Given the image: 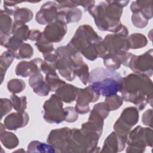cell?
Returning a JSON list of instances; mask_svg holds the SVG:
<instances>
[{"mask_svg": "<svg viewBox=\"0 0 153 153\" xmlns=\"http://www.w3.org/2000/svg\"><path fill=\"white\" fill-rule=\"evenodd\" d=\"M97 76L91 73L90 79L92 83L91 86L99 94L104 96H110L115 94L121 90L123 78L115 71L98 68L91 71Z\"/></svg>", "mask_w": 153, "mask_h": 153, "instance_id": "cell-1", "label": "cell"}, {"mask_svg": "<svg viewBox=\"0 0 153 153\" xmlns=\"http://www.w3.org/2000/svg\"><path fill=\"white\" fill-rule=\"evenodd\" d=\"M79 94L76 104V111L79 113L84 114L89 111L88 103L96 101L99 98L97 93L91 85L84 89H79Z\"/></svg>", "mask_w": 153, "mask_h": 153, "instance_id": "cell-2", "label": "cell"}, {"mask_svg": "<svg viewBox=\"0 0 153 153\" xmlns=\"http://www.w3.org/2000/svg\"><path fill=\"white\" fill-rule=\"evenodd\" d=\"M126 137L113 132L108 136L102 152H119L123 150L125 147Z\"/></svg>", "mask_w": 153, "mask_h": 153, "instance_id": "cell-3", "label": "cell"}, {"mask_svg": "<svg viewBox=\"0 0 153 153\" xmlns=\"http://www.w3.org/2000/svg\"><path fill=\"white\" fill-rule=\"evenodd\" d=\"M41 62H42V61L40 59H36L29 62H22L17 65L16 73L17 75L22 76L23 77H26L28 75H30V74L33 75L39 72V68L41 67L38 66Z\"/></svg>", "mask_w": 153, "mask_h": 153, "instance_id": "cell-4", "label": "cell"}, {"mask_svg": "<svg viewBox=\"0 0 153 153\" xmlns=\"http://www.w3.org/2000/svg\"><path fill=\"white\" fill-rule=\"evenodd\" d=\"M29 84L34 92L40 96H46L51 90L48 85L44 82L42 75L39 72L31 76L29 79Z\"/></svg>", "mask_w": 153, "mask_h": 153, "instance_id": "cell-5", "label": "cell"}, {"mask_svg": "<svg viewBox=\"0 0 153 153\" xmlns=\"http://www.w3.org/2000/svg\"><path fill=\"white\" fill-rule=\"evenodd\" d=\"M20 114L13 113L6 117L4 120V124L8 130H17V128L25 126L27 124L28 118L24 120L23 118H27V115L19 120H17L19 118Z\"/></svg>", "mask_w": 153, "mask_h": 153, "instance_id": "cell-6", "label": "cell"}, {"mask_svg": "<svg viewBox=\"0 0 153 153\" xmlns=\"http://www.w3.org/2000/svg\"><path fill=\"white\" fill-rule=\"evenodd\" d=\"M27 151L30 152H54L56 151L53 146L38 141H33L28 145Z\"/></svg>", "mask_w": 153, "mask_h": 153, "instance_id": "cell-7", "label": "cell"}, {"mask_svg": "<svg viewBox=\"0 0 153 153\" xmlns=\"http://www.w3.org/2000/svg\"><path fill=\"white\" fill-rule=\"evenodd\" d=\"M1 140L2 144L8 149H13L17 146L19 140L17 137L12 133L5 132V134L1 133Z\"/></svg>", "mask_w": 153, "mask_h": 153, "instance_id": "cell-8", "label": "cell"}, {"mask_svg": "<svg viewBox=\"0 0 153 153\" xmlns=\"http://www.w3.org/2000/svg\"><path fill=\"white\" fill-rule=\"evenodd\" d=\"M21 49L19 51L15 57L17 59H23V58H30L33 54V50L32 47L29 44H23L20 47Z\"/></svg>", "mask_w": 153, "mask_h": 153, "instance_id": "cell-9", "label": "cell"}]
</instances>
